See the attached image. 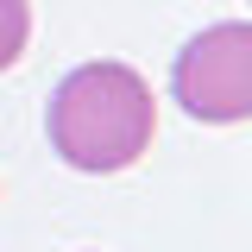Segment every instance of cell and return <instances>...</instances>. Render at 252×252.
Returning a JSON list of instances; mask_svg holds the SVG:
<instances>
[{"mask_svg":"<svg viewBox=\"0 0 252 252\" xmlns=\"http://www.w3.org/2000/svg\"><path fill=\"white\" fill-rule=\"evenodd\" d=\"M170 101L202 126L252 120V19H220L195 32L170 63Z\"/></svg>","mask_w":252,"mask_h":252,"instance_id":"7a4b0ae2","label":"cell"},{"mask_svg":"<svg viewBox=\"0 0 252 252\" xmlns=\"http://www.w3.org/2000/svg\"><path fill=\"white\" fill-rule=\"evenodd\" d=\"M44 132L69 170L114 177L152 152V132H158L152 82L132 63H82L57 82L51 107H44Z\"/></svg>","mask_w":252,"mask_h":252,"instance_id":"6da1fadb","label":"cell"},{"mask_svg":"<svg viewBox=\"0 0 252 252\" xmlns=\"http://www.w3.org/2000/svg\"><path fill=\"white\" fill-rule=\"evenodd\" d=\"M26 38H32V6L26 0H0V69L26 57Z\"/></svg>","mask_w":252,"mask_h":252,"instance_id":"3957f363","label":"cell"}]
</instances>
